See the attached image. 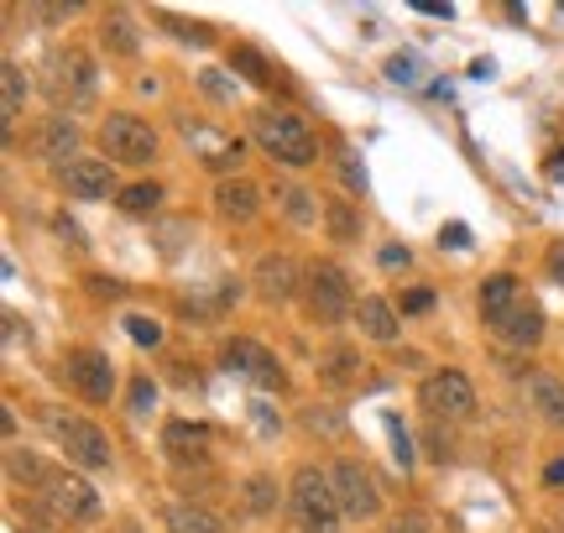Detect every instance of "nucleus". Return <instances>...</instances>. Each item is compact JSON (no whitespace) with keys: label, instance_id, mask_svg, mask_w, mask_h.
<instances>
[{"label":"nucleus","instance_id":"f257e3e1","mask_svg":"<svg viewBox=\"0 0 564 533\" xmlns=\"http://www.w3.org/2000/svg\"><path fill=\"white\" fill-rule=\"evenodd\" d=\"M251 137H257V146H262L267 157H272V163H282V167L319 163V142H314V131H308L299 116H288V110H257Z\"/></svg>","mask_w":564,"mask_h":533},{"label":"nucleus","instance_id":"f03ea898","mask_svg":"<svg viewBox=\"0 0 564 533\" xmlns=\"http://www.w3.org/2000/svg\"><path fill=\"white\" fill-rule=\"evenodd\" d=\"M288 508L299 518L303 533H340V497H335V481L319 466H303L288 487Z\"/></svg>","mask_w":564,"mask_h":533},{"label":"nucleus","instance_id":"7ed1b4c3","mask_svg":"<svg viewBox=\"0 0 564 533\" xmlns=\"http://www.w3.org/2000/svg\"><path fill=\"white\" fill-rule=\"evenodd\" d=\"M42 424H47V434L58 439V450L68 455L74 466H84V471H110V439H105L100 424H89V418L63 413V409H47Z\"/></svg>","mask_w":564,"mask_h":533},{"label":"nucleus","instance_id":"20e7f679","mask_svg":"<svg viewBox=\"0 0 564 533\" xmlns=\"http://www.w3.org/2000/svg\"><path fill=\"white\" fill-rule=\"evenodd\" d=\"M303 304L319 325H340L345 314H356V293H350V278H345L335 262H314L303 272Z\"/></svg>","mask_w":564,"mask_h":533},{"label":"nucleus","instance_id":"39448f33","mask_svg":"<svg viewBox=\"0 0 564 533\" xmlns=\"http://www.w3.org/2000/svg\"><path fill=\"white\" fill-rule=\"evenodd\" d=\"M100 146H105V157H110V163L147 167L152 157H158V131L141 121V116L116 110V116H105V126H100Z\"/></svg>","mask_w":564,"mask_h":533},{"label":"nucleus","instance_id":"423d86ee","mask_svg":"<svg viewBox=\"0 0 564 533\" xmlns=\"http://www.w3.org/2000/svg\"><path fill=\"white\" fill-rule=\"evenodd\" d=\"M42 502H47V518L53 523H95L100 518V492L79 481V476L53 471L42 481Z\"/></svg>","mask_w":564,"mask_h":533},{"label":"nucleus","instance_id":"0eeeda50","mask_svg":"<svg viewBox=\"0 0 564 533\" xmlns=\"http://www.w3.org/2000/svg\"><path fill=\"white\" fill-rule=\"evenodd\" d=\"M329 481H335V497H340V513L366 523V518L382 513V492H377V481L366 471L361 460H335L329 466Z\"/></svg>","mask_w":564,"mask_h":533},{"label":"nucleus","instance_id":"6e6552de","mask_svg":"<svg viewBox=\"0 0 564 533\" xmlns=\"http://www.w3.org/2000/svg\"><path fill=\"white\" fill-rule=\"evenodd\" d=\"M419 403L434 418H470L476 413V388L465 382L460 371H434V377H423Z\"/></svg>","mask_w":564,"mask_h":533},{"label":"nucleus","instance_id":"1a4fd4ad","mask_svg":"<svg viewBox=\"0 0 564 533\" xmlns=\"http://www.w3.org/2000/svg\"><path fill=\"white\" fill-rule=\"evenodd\" d=\"M220 361H225V371H236V377L257 382V388H282V382H288V377H282V361L267 346H257V340H225Z\"/></svg>","mask_w":564,"mask_h":533},{"label":"nucleus","instance_id":"9d476101","mask_svg":"<svg viewBox=\"0 0 564 533\" xmlns=\"http://www.w3.org/2000/svg\"><path fill=\"white\" fill-rule=\"evenodd\" d=\"M53 100H68V105L95 100V63H89V53H79V47L53 53Z\"/></svg>","mask_w":564,"mask_h":533},{"label":"nucleus","instance_id":"9b49d317","mask_svg":"<svg viewBox=\"0 0 564 533\" xmlns=\"http://www.w3.org/2000/svg\"><path fill=\"white\" fill-rule=\"evenodd\" d=\"M63 367H68V382L79 388V398L110 403V392H116V361H110L105 350H74Z\"/></svg>","mask_w":564,"mask_h":533},{"label":"nucleus","instance_id":"f8f14e48","mask_svg":"<svg viewBox=\"0 0 564 533\" xmlns=\"http://www.w3.org/2000/svg\"><path fill=\"white\" fill-rule=\"evenodd\" d=\"M63 188H68V199H110L116 194V167L110 157H74V163L63 167Z\"/></svg>","mask_w":564,"mask_h":533},{"label":"nucleus","instance_id":"ddd939ff","mask_svg":"<svg viewBox=\"0 0 564 533\" xmlns=\"http://www.w3.org/2000/svg\"><path fill=\"white\" fill-rule=\"evenodd\" d=\"M251 283H257V293H262L267 304H288V298H299L303 293V272L293 257H262L257 262V272H251Z\"/></svg>","mask_w":564,"mask_h":533},{"label":"nucleus","instance_id":"4468645a","mask_svg":"<svg viewBox=\"0 0 564 533\" xmlns=\"http://www.w3.org/2000/svg\"><path fill=\"white\" fill-rule=\"evenodd\" d=\"M356 325H361V335L377 340V346H398V335H403L398 308L387 304V298H377V293H366L361 304H356Z\"/></svg>","mask_w":564,"mask_h":533},{"label":"nucleus","instance_id":"2eb2a0df","mask_svg":"<svg viewBox=\"0 0 564 533\" xmlns=\"http://www.w3.org/2000/svg\"><path fill=\"white\" fill-rule=\"evenodd\" d=\"M491 329H497V340H502V346L528 350V346H539V340H544V308H539V304H518L502 325H491Z\"/></svg>","mask_w":564,"mask_h":533},{"label":"nucleus","instance_id":"dca6fc26","mask_svg":"<svg viewBox=\"0 0 564 533\" xmlns=\"http://www.w3.org/2000/svg\"><path fill=\"white\" fill-rule=\"evenodd\" d=\"M74 146H79V126L68 121V116H47V126L37 131V152L47 163H74Z\"/></svg>","mask_w":564,"mask_h":533},{"label":"nucleus","instance_id":"f3484780","mask_svg":"<svg viewBox=\"0 0 564 533\" xmlns=\"http://www.w3.org/2000/svg\"><path fill=\"white\" fill-rule=\"evenodd\" d=\"M512 308H518V278H512V272H491L481 283V314L491 325H502Z\"/></svg>","mask_w":564,"mask_h":533},{"label":"nucleus","instance_id":"a211bd4d","mask_svg":"<svg viewBox=\"0 0 564 533\" xmlns=\"http://www.w3.org/2000/svg\"><path fill=\"white\" fill-rule=\"evenodd\" d=\"M257 184H246V178H225L220 188H215V209H220L225 220H251L257 215Z\"/></svg>","mask_w":564,"mask_h":533},{"label":"nucleus","instance_id":"6ab92c4d","mask_svg":"<svg viewBox=\"0 0 564 533\" xmlns=\"http://www.w3.org/2000/svg\"><path fill=\"white\" fill-rule=\"evenodd\" d=\"M528 403L544 413L549 424H564V382H560V377L533 371V377H528Z\"/></svg>","mask_w":564,"mask_h":533},{"label":"nucleus","instance_id":"aec40b11","mask_svg":"<svg viewBox=\"0 0 564 533\" xmlns=\"http://www.w3.org/2000/svg\"><path fill=\"white\" fill-rule=\"evenodd\" d=\"M324 230L329 241H361V209L350 199H324Z\"/></svg>","mask_w":564,"mask_h":533},{"label":"nucleus","instance_id":"412c9836","mask_svg":"<svg viewBox=\"0 0 564 533\" xmlns=\"http://www.w3.org/2000/svg\"><path fill=\"white\" fill-rule=\"evenodd\" d=\"M167 533H225V523H220V513H209V508L178 502V508H167Z\"/></svg>","mask_w":564,"mask_h":533},{"label":"nucleus","instance_id":"4be33fe9","mask_svg":"<svg viewBox=\"0 0 564 533\" xmlns=\"http://www.w3.org/2000/svg\"><path fill=\"white\" fill-rule=\"evenodd\" d=\"M183 131H188V142H209L204 167H215V173H225V167H241V142H230V137H209L204 126H183Z\"/></svg>","mask_w":564,"mask_h":533},{"label":"nucleus","instance_id":"5701e85b","mask_svg":"<svg viewBox=\"0 0 564 533\" xmlns=\"http://www.w3.org/2000/svg\"><path fill=\"white\" fill-rule=\"evenodd\" d=\"M21 105H26V74H21V63H6L0 68V121L11 126L21 116Z\"/></svg>","mask_w":564,"mask_h":533},{"label":"nucleus","instance_id":"b1692460","mask_svg":"<svg viewBox=\"0 0 564 533\" xmlns=\"http://www.w3.org/2000/svg\"><path fill=\"white\" fill-rule=\"evenodd\" d=\"M282 209H288V220H293V226H314V220H319L324 215V205H319V194H308V188H282Z\"/></svg>","mask_w":564,"mask_h":533},{"label":"nucleus","instance_id":"393cba45","mask_svg":"<svg viewBox=\"0 0 564 533\" xmlns=\"http://www.w3.org/2000/svg\"><path fill=\"white\" fill-rule=\"evenodd\" d=\"M105 47H110V53H137V47H141L137 26H131V17H126V11H110V17H105Z\"/></svg>","mask_w":564,"mask_h":533},{"label":"nucleus","instance_id":"a878e982","mask_svg":"<svg viewBox=\"0 0 564 533\" xmlns=\"http://www.w3.org/2000/svg\"><path fill=\"white\" fill-rule=\"evenodd\" d=\"M230 68H246V79L262 84V89H272V84H278L272 63H267L262 53H257V47H236V53H230Z\"/></svg>","mask_w":564,"mask_h":533},{"label":"nucleus","instance_id":"bb28decb","mask_svg":"<svg viewBox=\"0 0 564 533\" xmlns=\"http://www.w3.org/2000/svg\"><path fill=\"white\" fill-rule=\"evenodd\" d=\"M116 205H121L126 215H152V209L162 205V188L158 184H131V188H121Z\"/></svg>","mask_w":564,"mask_h":533},{"label":"nucleus","instance_id":"cd10ccee","mask_svg":"<svg viewBox=\"0 0 564 533\" xmlns=\"http://www.w3.org/2000/svg\"><path fill=\"white\" fill-rule=\"evenodd\" d=\"M246 508L257 518L272 513V508H278V481H272V476H251V481H246Z\"/></svg>","mask_w":564,"mask_h":533},{"label":"nucleus","instance_id":"c85d7f7f","mask_svg":"<svg viewBox=\"0 0 564 533\" xmlns=\"http://www.w3.org/2000/svg\"><path fill=\"white\" fill-rule=\"evenodd\" d=\"M6 471H11V481H37V487L47 481V476H53L37 460V455H26V450H11V455H6Z\"/></svg>","mask_w":564,"mask_h":533},{"label":"nucleus","instance_id":"c756f323","mask_svg":"<svg viewBox=\"0 0 564 533\" xmlns=\"http://www.w3.org/2000/svg\"><path fill=\"white\" fill-rule=\"evenodd\" d=\"M162 445L173 455L194 450V445H204V424H167V434H162Z\"/></svg>","mask_w":564,"mask_h":533},{"label":"nucleus","instance_id":"7c9ffc66","mask_svg":"<svg viewBox=\"0 0 564 533\" xmlns=\"http://www.w3.org/2000/svg\"><path fill=\"white\" fill-rule=\"evenodd\" d=\"M126 335H131L137 346H158L162 325H158V319H147V314H126Z\"/></svg>","mask_w":564,"mask_h":533},{"label":"nucleus","instance_id":"2f4dec72","mask_svg":"<svg viewBox=\"0 0 564 533\" xmlns=\"http://www.w3.org/2000/svg\"><path fill=\"white\" fill-rule=\"evenodd\" d=\"M387 429H392V455H398V466H413V439H408V429L398 424V413H387Z\"/></svg>","mask_w":564,"mask_h":533},{"label":"nucleus","instance_id":"473e14b6","mask_svg":"<svg viewBox=\"0 0 564 533\" xmlns=\"http://www.w3.org/2000/svg\"><path fill=\"white\" fill-rule=\"evenodd\" d=\"M158 409V388H152V377H137L131 382V413H152Z\"/></svg>","mask_w":564,"mask_h":533},{"label":"nucleus","instance_id":"72a5a7b5","mask_svg":"<svg viewBox=\"0 0 564 533\" xmlns=\"http://www.w3.org/2000/svg\"><path fill=\"white\" fill-rule=\"evenodd\" d=\"M303 418H308V429H314V434H345L340 413H329V409H308Z\"/></svg>","mask_w":564,"mask_h":533},{"label":"nucleus","instance_id":"f704fd0d","mask_svg":"<svg viewBox=\"0 0 564 533\" xmlns=\"http://www.w3.org/2000/svg\"><path fill=\"white\" fill-rule=\"evenodd\" d=\"M340 178L356 188V194H366V167H361V157H356V152H340Z\"/></svg>","mask_w":564,"mask_h":533},{"label":"nucleus","instance_id":"c9c22d12","mask_svg":"<svg viewBox=\"0 0 564 533\" xmlns=\"http://www.w3.org/2000/svg\"><path fill=\"white\" fill-rule=\"evenodd\" d=\"M387 79H392V84H413V79H419V63H413V58H392V63H387Z\"/></svg>","mask_w":564,"mask_h":533},{"label":"nucleus","instance_id":"e433bc0d","mask_svg":"<svg viewBox=\"0 0 564 533\" xmlns=\"http://www.w3.org/2000/svg\"><path fill=\"white\" fill-rule=\"evenodd\" d=\"M387 533H429V518L423 513H403V518H392V529Z\"/></svg>","mask_w":564,"mask_h":533},{"label":"nucleus","instance_id":"4c0bfd02","mask_svg":"<svg viewBox=\"0 0 564 533\" xmlns=\"http://www.w3.org/2000/svg\"><path fill=\"white\" fill-rule=\"evenodd\" d=\"M440 247L465 251V247H470V230H465V226H444V230H440Z\"/></svg>","mask_w":564,"mask_h":533},{"label":"nucleus","instance_id":"58836bf2","mask_svg":"<svg viewBox=\"0 0 564 533\" xmlns=\"http://www.w3.org/2000/svg\"><path fill=\"white\" fill-rule=\"evenodd\" d=\"M423 445H429V455H434L440 466H444V460H449V439H444L440 429H429V434H423Z\"/></svg>","mask_w":564,"mask_h":533},{"label":"nucleus","instance_id":"ea45409f","mask_svg":"<svg viewBox=\"0 0 564 533\" xmlns=\"http://www.w3.org/2000/svg\"><path fill=\"white\" fill-rule=\"evenodd\" d=\"M429 304H434V293H429V287H413V293H403V308H408V314H423Z\"/></svg>","mask_w":564,"mask_h":533},{"label":"nucleus","instance_id":"a19ab883","mask_svg":"<svg viewBox=\"0 0 564 533\" xmlns=\"http://www.w3.org/2000/svg\"><path fill=\"white\" fill-rule=\"evenodd\" d=\"M382 266H387V272L408 266V247H382Z\"/></svg>","mask_w":564,"mask_h":533},{"label":"nucleus","instance_id":"79ce46f5","mask_svg":"<svg viewBox=\"0 0 564 533\" xmlns=\"http://www.w3.org/2000/svg\"><path fill=\"white\" fill-rule=\"evenodd\" d=\"M549 272H554V283H564V241L549 247Z\"/></svg>","mask_w":564,"mask_h":533},{"label":"nucleus","instance_id":"37998d69","mask_svg":"<svg viewBox=\"0 0 564 533\" xmlns=\"http://www.w3.org/2000/svg\"><path fill=\"white\" fill-rule=\"evenodd\" d=\"M74 17V6H42V21H68Z\"/></svg>","mask_w":564,"mask_h":533},{"label":"nucleus","instance_id":"c03bdc74","mask_svg":"<svg viewBox=\"0 0 564 533\" xmlns=\"http://www.w3.org/2000/svg\"><path fill=\"white\" fill-rule=\"evenodd\" d=\"M544 481H549V487H560V481H564V460H554V466H549Z\"/></svg>","mask_w":564,"mask_h":533},{"label":"nucleus","instance_id":"a18cd8bd","mask_svg":"<svg viewBox=\"0 0 564 533\" xmlns=\"http://www.w3.org/2000/svg\"><path fill=\"white\" fill-rule=\"evenodd\" d=\"M121 533H141V529H131V523H126V529H121Z\"/></svg>","mask_w":564,"mask_h":533}]
</instances>
